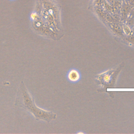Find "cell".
Listing matches in <instances>:
<instances>
[{
    "label": "cell",
    "instance_id": "cell-2",
    "mask_svg": "<svg viewBox=\"0 0 134 134\" xmlns=\"http://www.w3.org/2000/svg\"><path fill=\"white\" fill-rule=\"evenodd\" d=\"M68 79L70 81L72 82H76L80 79V75L77 71L76 70H71L68 74Z\"/></svg>",
    "mask_w": 134,
    "mask_h": 134
},
{
    "label": "cell",
    "instance_id": "cell-1",
    "mask_svg": "<svg viewBox=\"0 0 134 134\" xmlns=\"http://www.w3.org/2000/svg\"><path fill=\"white\" fill-rule=\"evenodd\" d=\"M14 104L16 106L29 112L37 120H44L49 121L54 118L53 114L39 108L36 104L34 98L23 81H21L18 87Z\"/></svg>",
    "mask_w": 134,
    "mask_h": 134
}]
</instances>
